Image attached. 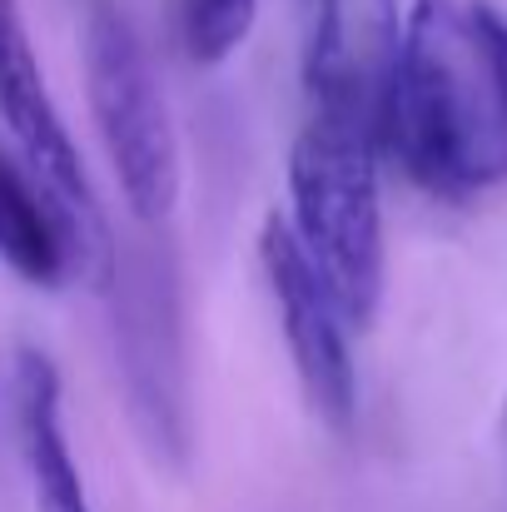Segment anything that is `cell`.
<instances>
[{
  "mask_svg": "<svg viewBox=\"0 0 507 512\" xmlns=\"http://www.w3.org/2000/svg\"><path fill=\"white\" fill-rule=\"evenodd\" d=\"M378 150L438 199H473L507 179V80L488 0L408 5Z\"/></svg>",
  "mask_w": 507,
  "mask_h": 512,
  "instance_id": "obj_1",
  "label": "cell"
},
{
  "mask_svg": "<svg viewBox=\"0 0 507 512\" xmlns=\"http://www.w3.org/2000/svg\"><path fill=\"white\" fill-rule=\"evenodd\" d=\"M378 140L358 125L314 115L289 150V234L329 284L348 329H368L388 284Z\"/></svg>",
  "mask_w": 507,
  "mask_h": 512,
  "instance_id": "obj_2",
  "label": "cell"
},
{
  "mask_svg": "<svg viewBox=\"0 0 507 512\" xmlns=\"http://www.w3.org/2000/svg\"><path fill=\"white\" fill-rule=\"evenodd\" d=\"M115 304V358L125 383V413L160 468H184L194 448V393L179 259L155 229L115 249L105 284Z\"/></svg>",
  "mask_w": 507,
  "mask_h": 512,
  "instance_id": "obj_3",
  "label": "cell"
},
{
  "mask_svg": "<svg viewBox=\"0 0 507 512\" xmlns=\"http://www.w3.org/2000/svg\"><path fill=\"white\" fill-rule=\"evenodd\" d=\"M85 100L105 160L125 194V209L140 229H160L179 204V135L160 90V75L130 30V20L95 0L85 10Z\"/></svg>",
  "mask_w": 507,
  "mask_h": 512,
  "instance_id": "obj_4",
  "label": "cell"
},
{
  "mask_svg": "<svg viewBox=\"0 0 507 512\" xmlns=\"http://www.w3.org/2000/svg\"><path fill=\"white\" fill-rule=\"evenodd\" d=\"M0 120L10 130L15 160L55 204V214L75 244L80 284L105 294L120 244L110 234V219L90 184V170L70 140V125L45 85V70L35 60V45H30V30H25L15 0H0Z\"/></svg>",
  "mask_w": 507,
  "mask_h": 512,
  "instance_id": "obj_5",
  "label": "cell"
},
{
  "mask_svg": "<svg viewBox=\"0 0 507 512\" xmlns=\"http://www.w3.org/2000/svg\"><path fill=\"white\" fill-rule=\"evenodd\" d=\"M259 264H264V279H269V294L279 309V329H284L309 413L329 433L348 438L358 423V373H353V353H348V319L334 304L329 284L319 279V269L309 264V254L299 249V239L289 234L279 209L264 214Z\"/></svg>",
  "mask_w": 507,
  "mask_h": 512,
  "instance_id": "obj_6",
  "label": "cell"
},
{
  "mask_svg": "<svg viewBox=\"0 0 507 512\" xmlns=\"http://www.w3.org/2000/svg\"><path fill=\"white\" fill-rule=\"evenodd\" d=\"M304 85L314 115L358 125L378 140L388 80L403 45L398 0H309Z\"/></svg>",
  "mask_w": 507,
  "mask_h": 512,
  "instance_id": "obj_7",
  "label": "cell"
},
{
  "mask_svg": "<svg viewBox=\"0 0 507 512\" xmlns=\"http://www.w3.org/2000/svg\"><path fill=\"white\" fill-rule=\"evenodd\" d=\"M10 398H15V433H20V458L30 473L35 512H90V493H85V478H80V463L65 433L60 373L40 348L15 353Z\"/></svg>",
  "mask_w": 507,
  "mask_h": 512,
  "instance_id": "obj_8",
  "label": "cell"
},
{
  "mask_svg": "<svg viewBox=\"0 0 507 512\" xmlns=\"http://www.w3.org/2000/svg\"><path fill=\"white\" fill-rule=\"evenodd\" d=\"M0 264L30 289H60V284L80 279L75 244H70L55 204L40 194V184L25 174V165L5 150H0Z\"/></svg>",
  "mask_w": 507,
  "mask_h": 512,
  "instance_id": "obj_9",
  "label": "cell"
},
{
  "mask_svg": "<svg viewBox=\"0 0 507 512\" xmlns=\"http://www.w3.org/2000/svg\"><path fill=\"white\" fill-rule=\"evenodd\" d=\"M259 20V0H179V45L189 65L214 70L224 65Z\"/></svg>",
  "mask_w": 507,
  "mask_h": 512,
  "instance_id": "obj_10",
  "label": "cell"
},
{
  "mask_svg": "<svg viewBox=\"0 0 507 512\" xmlns=\"http://www.w3.org/2000/svg\"><path fill=\"white\" fill-rule=\"evenodd\" d=\"M493 45H498V60H503V80H507V15L493 5Z\"/></svg>",
  "mask_w": 507,
  "mask_h": 512,
  "instance_id": "obj_11",
  "label": "cell"
},
{
  "mask_svg": "<svg viewBox=\"0 0 507 512\" xmlns=\"http://www.w3.org/2000/svg\"><path fill=\"white\" fill-rule=\"evenodd\" d=\"M498 453H503V468H507V403H503V418H498Z\"/></svg>",
  "mask_w": 507,
  "mask_h": 512,
  "instance_id": "obj_12",
  "label": "cell"
}]
</instances>
